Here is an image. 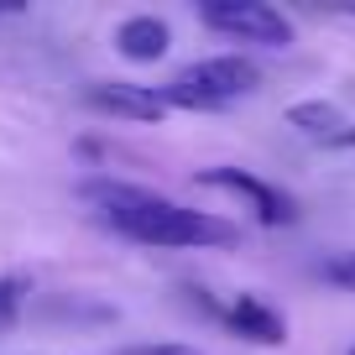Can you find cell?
Returning <instances> with one entry per match:
<instances>
[{
  "instance_id": "12",
  "label": "cell",
  "mask_w": 355,
  "mask_h": 355,
  "mask_svg": "<svg viewBox=\"0 0 355 355\" xmlns=\"http://www.w3.org/2000/svg\"><path fill=\"white\" fill-rule=\"evenodd\" d=\"M329 152H355V121H350V125H345V131L329 141Z\"/></svg>"
},
{
  "instance_id": "10",
  "label": "cell",
  "mask_w": 355,
  "mask_h": 355,
  "mask_svg": "<svg viewBox=\"0 0 355 355\" xmlns=\"http://www.w3.org/2000/svg\"><path fill=\"white\" fill-rule=\"evenodd\" d=\"M319 272L334 282V288H350V293H355V251H350V256H334V261H324Z\"/></svg>"
},
{
  "instance_id": "4",
  "label": "cell",
  "mask_w": 355,
  "mask_h": 355,
  "mask_svg": "<svg viewBox=\"0 0 355 355\" xmlns=\"http://www.w3.org/2000/svg\"><path fill=\"white\" fill-rule=\"evenodd\" d=\"M199 183H204V189H225V193H235V199H245L261 225H293V214H298L282 189H272V183H261V178L241 173V167H204Z\"/></svg>"
},
{
  "instance_id": "2",
  "label": "cell",
  "mask_w": 355,
  "mask_h": 355,
  "mask_svg": "<svg viewBox=\"0 0 355 355\" xmlns=\"http://www.w3.org/2000/svg\"><path fill=\"white\" fill-rule=\"evenodd\" d=\"M256 84H261V68H256L251 58L220 53V58H199V63L178 68L157 94H162L167 110H173V105L178 110H225L230 100L251 94Z\"/></svg>"
},
{
  "instance_id": "1",
  "label": "cell",
  "mask_w": 355,
  "mask_h": 355,
  "mask_svg": "<svg viewBox=\"0 0 355 355\" xmlns=\"http://www.w3.org/2000/svg\"><path fill=\"white\" fill-rule=\"evenodd\" d=\"M89 204H100V214L115 225L121 235L141 245H230L235 225L220 214L204 209H183V204L162 199L152 189H136V183H115V178H89L84 189Z\"/></svg>"
},
{
  "instance_id": "8",
  "label": "cell",
  "mask_w": 355,
  "mask_h": 355,
  "mask_svg": "<svg viewBox=\"0 0 355 355\" xmlns=\"http://www.w3.org/2000/svg\"><path fill=\"white\" fill-rule=\"evenodd\" d=\"M288 125H298L303 136H313L319 146H329L350 121H345L340 105H329V100H298V105H288Z\"/></svg>"
},
{
  "instance_id": "9",
  "label": "cell",
  "mask_w": 355,
  "mask_h": 355,
  "mask_svg": "<svg viewBox=\"0 0 355 355\" xmlns=\"http://www.w3.org/2000/svg\"><path fill=\"white\" fill-rule=\"evenodd\" d=\"M26 298H32V282H26V277H0V334L21 319Z\"/></svg>"
},
{
  "instance_id": "7",
  "label": "cell",
  "mask_w": 355,
  "mask_h": 355,
  "mask_svg": "<svg viewBox=\"0 0 355 355\" xmlns=\"http://www.w3.org/2000/svg\"><path fill=\"white\" fill-rule=\"evenodd\" d=\"M167 47H173V32H167L162 16H125L115 26V53L131 58V63H157Z\"/></svg>"
},
{
  "instance_id": "11",
  "label": "cell",
  "mask_w": 355,
  "mask_h": 355,
  "mask_svg": "<svg viewBox=\"0 0 355 355\" xmlns=\"http://www.w3.org/2000/svg\"><path fill=\"white\" fill-rule=\"evenodd\" d=\"M121 355H199L193 345H125Z\"/></svg>"
},
{
  "instance_id": "6",
  "label": "cell",
  "mask_w": 355,
  "mask_h": 355,
  "mask_svg": "<svg viewBox=\"0 0 355 355\" xmlns=\"http://www.w3.org/2000/svg\"><path fill=\"white\" fill-rule=\"evenodd\" d=\"M220 319L230 324L235 334H245L251 345H282L288 340V319H282L277 309H266L261 298H251V293H241L230 309H220Z\"/></svg>"
},
{
  "instance_id": "3",
  "label": "cell",
  "mask_w": 355,
  "mask_h": 355,
  "mask_svg": "<svg viewBox=\"0 0 355 355\" xmlns=\"http://www.w3.org/2000/svg\"><path fill=\"white\" fill-rule=\"evenodd\" d=\"M199 16L209 32H225L235 42H256V47H288L293 42V21L277 6H266V0H204Z\"/></svg>"
},
{
  "instance_id": "13",
  "label": "cell",
  "mask_w": 355,
  "mask_h": 355,
  "mask_svg": "<svg viewBox=\"0 0 355 355\" xmlns=\"http://www.w3.org/2000/svg\"><path fill=\"white\" fill-rule=\"evenodd\" d=\"M350 355H355V350H350Z\"/></svg>"
},
{
  "instance_id": "5",
  "label": "cell",
  "mask_w": 355,
  "mask_h": 355,
  "mask_svg": "<svg viewBox=\"0 0 355 355\" xmlns=\"http://www.w3.org/2000/svg\"><path fill=\"white\" fill-rule=\"evenodd\" d=\"M84 105L100 115H115V121H162L167 105L157 89L146 84H125V78H94L84 89Z\"/></svg>"
}]
</instances>
